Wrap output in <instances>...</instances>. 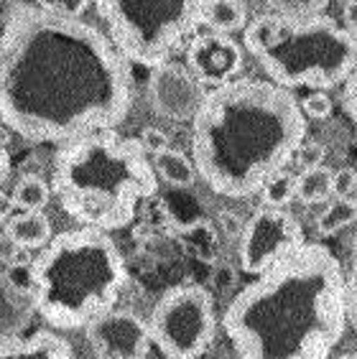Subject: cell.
<instances>
[{
  "mask_svg": "<svg viewBox=\"0 0 357 359\" xmlns=\"http://www.w3.org/2000/svg\"><path fill=\"white\" fill-rule=\"evenodd\" d=\"M133 107L131 64L82 18L21 6L0 31V123L31 143L108 133Z\"/></svg>",
  "mask_w": 357,
  "mask_h": 359,
  "instance_id": "6da1fadb",
  "label": "cell"
},
{
  "mask_svg": "<svg viewBox=\"0 0 357 359\" xmlns=\"http://www.w3.org/2000/svg\"><path fill=\"white\" fill-rule=\"evenodd\" d=\"M352 316V278L332 250L304 242L233 298L225 334L238 359H330Z\"/></svg>",
  "mask_w": 357,
  "mask_h": 359,
  "instance_id": "7a4b0ae2",
  "label": "cell"
},
{
  "mask_svg": "<svg viewBox=\"0 0 357 359\" xmlns=\"http://www.w3.org/2000/svg\"><path fill=\"white\" fill-rule=\"evenodd\" d=\"M306 118L291 90L240 76L205 92L192 118V163L214 194L245 199L294 158Z\"/></svg>",
  "mask_w": 357,
  "mask_h": 359,
  "instance_id": "3957f363",
  "label": "cell"
},
{
  "mask_svg": "<svg viewBox=\"0 0 357 359\" xmlns=\"http://www.w3.org/2000/svg\"><path fill=\"white\" fill-rule=\"evenodd\" d=\"M158 179L138 140L95 133L62 145L51 168V194L89 229H123L156 194Z\"/></svg>",
  "mask_w": 357,
  "mask_h": 359,
  "instance_id": "277c9868",
  "label": "cell"
},
{
  "mask_svg": "<svg viewBox=\"0 0 357 359\" xmlns=\"http://www.w3.org/2000/svg\"><path fill=\"white\" fill-rule=\"evenodd\" d=\"M34 311L54 329H79L110 311L128 280L123 255L100 229H67L51 237L31 270Z\"/></svg>",
  "mask_w": 357,
  "mask_h": 359,
  "instance_id": "5b68a950",
  "label": "cell"
},
{
  "mask_svg": "<svg viewBox=\"0 0 357 359\" xmlns=\"http://www.w3.org/2000/svg\"><path fill=\"white\" fill-rule=\"evenodd\" d=\"M245 46L261 62L271 82L283 90L337 87L355 72L357 62L355 36L327 15L286 21L263 13L245 26Z\"/></svg>",
  "mask_w": 357,
  "mask_h": 359,
  "instance_id": "8992f818",
  "label": "cell"
},
{
  "mask_svg": "<svg viewBox=\"0 0 357 359\" xmlns=\"http://www.w3.org/2000/svg\"><path fill=\"white\" fill-rule=\"evenodd\" d=\"M205 6L207 0H95L120 56L153 69L197 34Z\"/></svg>",
  "mask_w": 357,
  "mask_h": 359,
  "instance_id": "52a82bcc",
  "label": "cell"
},
{
  "mask_svg": "<svg viewBox=\"0 0 357 359\" xmlns=\"http://www.w3.org/2000/svg\"><path fill=\"white\" fill-rule=\"evenodd\" d=\"M145 324L151 341L169 359H200L214 339L212 296L202 285H176L158 298Z\"/></svg>",
  "mask_w": 357,
  "mask_h": 359,
  "instance_id": "ba28073f",
  "label": "cell"
},
{
  "mask_svg": "<svg viewBox=\"0 0 357 359\" xmlns=\"http://www.w3.org/2000/svg\"><path fill=\"white\" fill-rule=\"evenodd\" d=\"M304 245L301 224L283 209H258L242 227L240 263L250 276H261L281 257Z\"/></svg>",
  "mask_w": 357,
  "mask_h": 359,
  "instance_id": "9c48e42d",
  "label": "cell"
},
{
  "mask_svg": "<svg viewBox=\"0 0 357 359\" xmlns=\"http://www.w3.org/2000/svg\"><path fill=\"white\" fill-rule=\"evenodd\" d=\"M87 341L97 359H145L151 349L148 324L125 309H110L92 318Z\"/></svg>",
  "mask_w": 357,
  "mask_h": 359,
  "instance_id": "30bf717a",
  "label": "cell"
},
{
  "mask_svg": "<svg viewBox=\"0 0 357 359\" xmlns=\"http://www.w3.org/2000/svg\"><path fill=\"white\" fill-rule=\"evenodd\" d=\"M148 100L161 118L186 123L200 110L205 100V87L189 74L186 67L166 62L156 67L148 79Z\"/></svg>",
  "mask_w": 357,
  "mask_h": 359,
  "instance_id": "8fae6325",
  "label": "cell"
},
{
  "mask_svg": "<svg viewBox=\"0 0 357 359\" xmlns=\"http://www.w3.org/2000/svg\"><path fill=\"white\" fill-rule=\"evenodd\" d=\"M186 69L202 87H222L242 69V48L233 36L200 34L186 46Z\"/></svg>",
  "mask_w": 357,
  "mask_h": 359,
  "instance_id": "7c38bea8",
  "label": "cell"
},
{
  "mask_svg": "<svg viewBox=\"0 0 357 359\" xmlns=\"http://www.w3.org/2000/svg\"><path fill=\"white\" fill-rule=\"evenodd\" d=\"M31 313H34L31 296L8 276H0V344L21 337L31 321Z\"/></svg>",
  "mask_w": 357,
  "mask_h": 359,
  "instance_id": "4fadbf2b",
  "label": "cell"
},
{
  "mask_svg": "<svg viewBox=\"0 0 357 359\" xmlns=\"http://www.w3.org/2000/svg\"><path fill=\"white\" fill-rule=\"evenodd\" d=\"M0 359H77L74 349L62 337L39 332L31 339H11L0 344Z\"/></svg>",
  "mask_w": 357,
  "mask_h": 359,
  "instance_id": "5bb4252c",
  "label": "cell"
},
{
  "mask_svg": "<svg viewBox=\"0 0 357 359\" xmlns=\"http://www.w3.org/2000/svg\"><path fill=\"white\" fill-rule=\"evenodd\" d=\"M6 237L21 250L44 248L51 240V222L44 212H21L11 215L6 222Z\"/></svg>",
  "mask_w": 357,
  "mask_h": 359,
  "instance_id": "9a60e30c",
  "label": "cell"
},
{
  "mask_svg": "<svg viewBox=\"0 0 357 359\" xmlns=\"http://www.w3.org/2000/svg\"><path fill=\"white\" fill-rule=\"evenodd\" d=\"M247 21V6L245 0H207L202 23L212 28L214 34H233L245 28Z\"/></svg>",
  "mask_w": 357,
  "mask_h": 359,
  "instance_id": "2e32d148",
  "label": "cell"
},
{
  "mask_svg": "<svg viewBox=\"0 0 357 359\" xmlns=\"http://www.w3.org/2000/svg\"><path fill=\"white\" fill-rule=\"evenodd\" d=\"M156 163H153V171L156 176H161L164 181H169L171 187H192L194 179H197V171H194V163L186 158L181 151H169L153 156Z\"/></svg>",
  "mask_w": 357,
  "mask_h": 359,
  "instance_id": "e0dca14e",
  "label": "cell"
},
{
  "mask_svg": "<svg viewBox=\"0 0 357 359\" xmlns=\"http://www.w3.org/2000/svg\"><path fill=\"white\" fill-rule=\"evenodd\" d=\"M11 199H13V207H18L21 212H41L51 199V189L39 176H23L15 184Z\"/></svg>",
  "mask_w": 357,
  "mask_h": 359,
  "instance_id": "ac0fdd59",
  "label": "cell"
},
{
  "mask_svg": "<svg viewBox=\"0 0 357 359\" xmlns=\"http://www.w3.org/2000/svg\"><path fill=\"white\" fill-rule=\"evenodd\" d=\"M332 194V171L324 166L306 168L301 176H296V199L304 204L324 201Z\"/></svg>",
  "mask_w": 357,
  "mask_h": 359,
  "instance_id": "d6986e66",
  "label": "cell"
},
{
  "mask_svg": "<svg viewBox=\"0 0 357 359\" xmlns=\"http://www.w3.org/2000/svg\"><path fill=\"white\" fill-rule=\"evenodd\" d=\"M273 15L286 21H309L322 15V11L330 6V0H263Z\"/></svg>",
  "mask_w": 357,
  "mask_h": 359,
  "instance_id": "ffe728a7",
  "label": "cell"
},
{
  "mask_svg": "<svg viewBox=\"0 0 357 359\" xmlns=\"http://www.w3.org/2000/svg\"><path fill=\"white\" fill-rule=\"evenodd\" d=\"M357 207L352 199H335L330 207L324 209L322 215L316 217V232L319 235H335L339 229L355 222Z\"/></svg>",
  "mask_w": 357,
  "mask_h": 359,
  "instance_id": "44dd1931",
  "label": "cell"
},
{
  "mask_svg": "<svg viewBox=\"0 0 357 359\" xmlns=\"http://www.w3.org/2000/svg\"><path fill=\"white\" fill-rule=\"evenodd\" d=\"M261 191H263L266 207H273V209L286 207L291 199H296V176H291V173H286V171L273 173V176L261 187Z\"/></svg>",
  "mask_w": 357,
  "mask_h": 359,
  "instance_id": "7402d4cb",
  "label": "cell"
},
{
  "mask_svg": "<svg viewBox=\"0 0 357 359\" xmlns=\"http://www.w3.org/2000/svg\"><path fill=\"white\" fill-rule=\"evenodd\" d=\"M39 8L64 18H79L89 8V0H39Z\"/></svg>",
  "mask_w": 357,
  "mask_h": 359,
  "instance_id": "603a6c76",
  "label": "cell"
},
{
  "mask_svg": "<svg viewBox=\"0 0 357 359\" xmlns=\"http://www.w3.org/2000/svg\"><path fill=\"white\" fill-rule=\"evenodd\" d=\"M299 107H301L304 118H314V120H327L332 115V100L330 95H324V92H311L304 102H299Z\"/></svg>",
  "mask_w": 357,
  "mask_h": 359,
  "instance_id": "cb8c5ba5",
  "label": "cell"
},
{
  "mask_svg": "<svg viewBox=\"0 0 357 359\" xmlns=\"http://www.w3.org/2000/svg\"><path fill=\"white\" fill-rule=\"evenodd\" d=\"M138 145H141V151L148 156H158V153L169 151L171 145H169V135L164 130H158V128H143L141 133V138H138Z\"/></svg>",
  "mask_w": 357,
  "mask_h": 359,
  "instance_id": "d4e9b609",
  "label": "cell"
},
{
  "mask_svg": "<svg viewBox=\"0 0 357 359\" xmlns=\"http://www.w3.org/2000/svg\"><path fill=\"white\" fill-rule=\"evenodd\" d=\"M357 187L355 168L344 166L339 171H332V194H337V199H352Z\"/></svg>",
  "mask_w": 357,
  "mask_h": 359,
  "instance_id": "484cf974",
  "label": "cell"
},
{
  "mask_svg": "<svg viewBox=\"0 0 357 359\" xmlns=\"http://www.w3.org/2000/svg\"><path fill=\"white\" fill-rule=\"evenodd\" d=\"M294 158L304 171H306V168H316V166H322L324 148L319 143H301L299 148H296Z\"/></svg>",
  "mask_w": 357,
  "mask_h": 359,
  "instance_id": "4316f807",
  "label": "cell"
},
{
  "mask_svg": "<svg viewBox=\"0 0 357 359\" xmlns=\"http://www.w3.org/2000/svg\"><path fill=\"white\" fill-rule=\"evenodd\" d=\"M344 92H342V102H344V112H347V118L355 120L357 115V107H355V72H352L347 79H344Z\"/></svg>",
  "mask_w": 357,
  "mask_h": 359,
  "instance_id": "83f0119b",
  "label": "cell"
},
{
  "mask_svg": "<svg viewBox=\"0 0 357 359\" xmlns=\"http://www.w3.org/2000/svg\"><path fill=\"white\" fill-rule=\"evenodd\" d=\"M355 13H357L355 0H344V31H347L350 36H355V28H357Z\"/></svg>",
  "mask_w": 357,
  "mask_h": 359,
  "instance_id": "f1b7e54d",
  "label": "cell"
},
{
  "mask_svg": "<svg viewBox=\"0 0 357 359\" xmlns=\"http://www.w3.org/2000/svg\"><path fill=\"white\" fill-rule=\"evenodd\" d=\"M13 199H11V196H8L6 191H0V222L3 219H8V217L13 215Z\"/></svg>",
  "mask_w": 357,
  "mask_h": 359,
  "instance_id": "f546056e",
  "label": "cell"
},
{
  "mask_svg": "<svg viewBox=\"0 0 357 359\" xmlns=\"http://www.w3.org/2000/svg\"><path fill=\"white\" fill-rule=\"evenodd\" d=\"M8 173H11V158H8V151L0 145V184L8 179Z\"/></svg>",
  "mask_w": 357,
  "mask_h": 359,
  "instance_id": "4dcf8cb0",
  "label": "cell"
},
{
  "mask_svg": "<svg viewBox=\"0 0 357 359\" xmlns=\"http://www.w3.org/2000/svg\"><path fill=\"white\" fill-rule=\"evenodd\" d=\"M337 359H357V357L352 352H347V354H342V357H337Z\"/></svg>",
  "mask_w": 357,
  "mask_h": 359,
  "instance_id": "1f68e13d",
  "label": "cell"
}]
</instances>
